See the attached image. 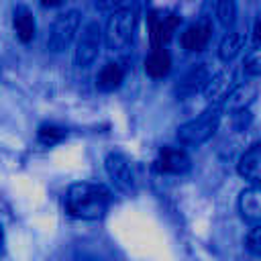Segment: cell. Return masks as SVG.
Segmentation results:
<instances>
[{
  "mask_svg": "<svg viewBox=\"0 0 261 261\" xmlns=\"http://www.w3.org/2000/svg\"><path fill=\"white\" fill-rule=\"evenodd\" d=\"M108 204H110V192L100 184L77 181L71 184L65 194V210L80 220L102 218Z\"/></svg>",
  "mask_w": 261,
  "mask_h": 261,
  "instance_id": "cell-1",
  "label": "cell"
},
{
  "mask_svg": "<svg viewBox=\"0 0 261 261\" xmlns=\"http://www.w3.org/2000/svg\"><path fill=\"white\" fill-rule=\"evenodd\" d=\"M137 29V10L135 8H118L110 14L104 27V43L112 51L126 49L133 41Z\"/></svg>",
  "mask_w": 261,
  "mask_h": 261,
  "instance_id": "cell-2",
  "label": "cell"
},
{
  "mask_svg": "<svg viewBox=\"0 0 261 261\" xmlns=\"http://www.w3.org/2000/svg\"><path fill=\"white\" fill-rule=\"evenodd\" d=\"M220 124V110L216 106L204 110L200 116L179 124L177 128V141L181 145H190V147H198L202 143H206L218 128Z\"/></svg>",
  "mask_w": 261,
  "mask_h": 261,
  "instance_id": "cell-3",
  "label": "cell"
},
{
  "mask_svg": "<svg viewBox=\"0 0 261 261\" xmlns=\"http://www.w3.org/2000/svg\"><path fill=\"white\" fill-rule=\"evenodd\" d=\"M104 41V29L100 27L98 20H90L84 24L77 43H75V51H73V63L75 67H90L96 57L100 55V47Z\"/></svg>",
  "mask_w": 261,
  "mask_h": 261,
  "instance_id": "cell-4",
  "label": "cell"
},
{
  "mask_svg": "<svg viewBox=\"0 0 261 261\" xmlns=\"http://www.w3.org/2000/svg\"><path fill=\"white\" fill-rule=\"evenodd\" d=\"M80 22H82V14L77 10H65L61 12L51 29H49V35H47V49L51 53H61L63 49L69 47V43L73 41L77 29H80Z\"/></svg>",
  "mask_w": 261,
  "mask_h": 261,
  "instance_id": "cell-5",
  "label": "cell"
},
{
  "mask_svg": "<svg viewBox=\"0 0 261 261\" xmlns=\"http://www.w3.org/2000/svg\"><path fill=\"white\" fill-rule=\"evenodd\" d=\"M104 169H106L108 177L112 179V184L116 186V190H120L126 196L137 192V173L126 155H122L118 151H110L104 157Z\"/></svg>",
  "mask_w": 261,
  "mask_h": 261,
  "instance_id": "cell-6",
  "label": "cell"
},
{
  "mask_svg": "<svg viewBox=\"0 0 261 261\" xmlns=\"http://www.w3.org/2000/svg\"><path fill=\"white\" fill-rule=\"evenodd\" d=\"M177 24H179V16L175 12L153 10L149 14V33H151L153 47L157 49V47H163L165 43H169Z\"/></svg>",
  "mask_w": 261,
  "mask_h": 261,
  "instance_id": "cell-7",
  "label": "cell"
},
{
  "mask_svg": "<svg viewBox=\"0 0 261 261\" xmlns=\"http://www.w3.org/2000/svg\"><path fill=\"white\" fill-rule=\"evenodd\" d=\"M234 86H237L234 73L230 69H224V71H220L216 75H210V80L204 86V96H206V100L210 104L216 106V104L224 102V98L234 90Z\"/></svg>",
  "mask_w": 261,
  "mask_h": 261,
  "instance_id": "cell-8",
  "label": "cell"
},
{
  "mask_svg": "<svg viewBox=\"0 0 261 261\" xmlns=\"http://www.w3.org/2000/svg\"><path fill=\"white\" fill-rule=\"evenodd\" d=\"M190 165H192V161L184 149L169 147V145L161 147L159 157H157V169L159 171L171 173V175H181L190 169Z\"/></svg>",
  "mask_w": 261,
  "mask_h": 261,
  "instance_id": "cell-9",
  "label": "cell"
},
{
  "mask_svg": "<svg viewBox=\"0 0 261 261\" xmlns=\"http://www.w3.org/2000/svg\"><path fill=\"white\" fill-rule=\"evenodd\" d=\"M237 171L241 177L249 179L255 186H261V143L251 145L239 159Z\"/></svg>",
  "mask_w": 261,
  "mask_h": 261,
  "instance_id": "cell-10",
  "label": "cell"
},
{
  "mask_svg": "<svg viewBox=\"0 0 261 261\" xmlns=\"http://www.w3.org/2000/svg\"><path fill=\"white\" fill-rule=\"evenodd\" d=\"M239 212L249 222H261V188L251 186L239 196Z\"/></svg>",
  "mask_w": 261,
  "mask_h": 261,
  "instance_id": "cell-11",
  "label": "cell"
},
{
  "mask_svg": "<svg viewBox=\"0 0 261 261\" xmlns=\"http://www.w3.org/2000/svg\"><path fill=\"white\" fill-rule=\"evenodd\" d=\"M257 98V86L255 84H241L234 86V90L224 98L222 108L226 112H243L251 106V102Z\"/></svg>",
  "mask_w": 261,
  "mask_h": 261,
  "instance_id": "cell-12",
  "label": "cell"
},
{
  "mask_svg": "<svg viewBox=\"0 0 261 261\" xmlns=\"http://www.w3.org/2000/svg\"><path fill=\"white\" fill-rule=\"evenodd\" d=\"M210 35H212V27H210V22H196V24H192V27H188L186 31H184V35H181V45H184V49L186 51H202L206 45H208V41H210Z\"/></svg>",
  "mask_w": 261,
  "mask_h": 261,
  "instance_id": "cell-13",
  "label": "cell"
},
{
  "mask_svg": "<svg viewBox=\"0 0 261 261\" xmlns=\"http://www.w3.org/2000/svg\"><path fill=\"white\" fill-rule=\"evenodd\" d=\"M169 69H171V57H169V53L163 47H157V49H153L147 55V59H145V71L151 77H155V80L165 77L169 73Z\"/></svg>",
  "mask_w": 261,
  "mask_h": 261,
  "instance_id": "cell-14",
  "label": "cell"
},
{
  "mask_svg": "<svg viewBox=\"0 0 261 261\" xmlns=\"http://www.w3.org/2000/svg\"><path fill=\"white\" fill-rule=\"evenodd\" d=\"M245 41H247V35H245V31H241V29H234V31L226 33L224 39H222L220 45H218V57H220L222 61L234 59V57L241 53V49L245 47Z\"/></svg>",
  "mask_w": 261,
  "mask_h": 261,
  "instance_id": "cell-15",
  "label": "cell"
},
{
  "mask_svg": "<svg viewBox=\"0 0 261 261\" xmlns=\"http://www.w3.org/2000/svg\"><path fill=\"white\" fill-rule=\"evenodd\" d=\"M210 80V73H208V69H206V65L204 63H200V65H196V67H192L188 73H186V77L179 82V86H177V92L179 94H194V92H198V90H204V86H206V82Z\"/></svg>",
  "mask_w": 261,
  "mask_h": 261,
  "instance_id": "cell-16",
  "label": "cell"
},
{
  "mask_svg": "<svg viewBox=\"0 0 261 261\" xmlns=\"http://www.w3.org/2000/svg\"><path fill=\"white\" fill-rule=\"evenodd\" d=\"M122 77H124V71L118 63H106L96 75V86L102 92H110V90H116L120 86Z\"/></svg>",
  "mask_w": 261,
  "mask_h": 261,
  "instance_id": "cell-17",
  "label": "cell"
},
{
  "mask_svg": "<svg viewBox=\"0 0 261 261\" xmlns=\"http://www.w3.org/2000/svg\"><path fill=\"white\" fill-rule=\"evenodd\" d=\"M12 22H14L16 37H18L22 43H29V41L35 37V18H33V14H31L29 8H24V6L16 8Z\"/></svg>",
  "mask_w": 261,
  "mask_h": 261,
  "instance_id": "cell-18",
  "label": "cell"
},
{
  "mask_svg": "<svg viewBox=\"0 0 261 261\" xmlns=\"http://www.w3.org/2000/svg\"><path fill=\"white\" fill-rule=\"evenodd\" d=\"M216 16L222 27H232L237 20V2L234 0H218L216 2Z\"/></svg>",
  "mask_w": 261,
  "mask_h": 261,
  "instance_id": "cell-19",
  "label": "cell"
},
{
  "mask_svg": "<svg viewBox=\"0 0 261 261\" xmlns=\"http://www.w3.org/2000/svg\"><path fill=\"white\" fill-rule=\"evenodd\" d=\"M39 141L45 143V145H53V143H59L63 137H65V130L55 126V124H43L39 126Z\"/></svg>",
  "mask_w": 261,
  "mask_h": 261,
  "instance_id": "cell-20",
  "label": "cell"
},
{
  "mask_svg": "<svg viewBox=\"0 0 261 261\" xmlns=\"http://www.w3.org/2000/svg\"><path fill=\"white\" fill-rule=\"evenodd\" d=\"M243 71L247 75H261V47L247 53V57L243 61Z\"/></svg>",
  "mask_w": 261,
  "mask_h": 261,
  "instance_id": "cell-21",
  "label": "cell"
},
{
  "mask_svg": "<svg viewBox=\"0 0 261 261\" xmlns=\"http://www.w3.org/2000/svg\"><path fill=\"white\" fill-rule=\"evenodd\" d=\"M245 245H247V249H249L253 255L261 257V222L255 224V226L249 230V234H247V239H245Z\"/></svg>",
  "mask_w": 261,
  "mask_h": 261,
  "instance_id": "cell-22",
  "label": "cell"
},
{
  "mask_svg": "<svg viewBox=\"0 0 261 261\" xmlns=\"http://www.w3.org/2000/svg\"><path fill=\"white\" fill-rule=\"evenodd\" d=\"M120 0H96V6L100 10H114V6L118 4Z\"/></svg>",
  "mask_w": 261,
  "mask_h": 261,
  "instance_id": "cell-23",
  "label": "cell"
},
{
  "mask_svg": "<svg viewBox=\"0 0 261 261\" xmlns=\"http://www.w3.org/2000/svg\"><path fill=\"white\" fill-rule=\"evenodd\" d=\"M63 0H41V4L43 6H59Z\"/></svg>",
  "mask_w": 261,
  "mask_h": 261,
  "instance_id": "cell-24",
  "label": "cell"
},
{
  "mask_svg": "<svg viewBox=\"0 0 261 261\" xmlns=\"http://www.w3.org/2000/svg\"><path fill=\"white\" fill-rule=\"evenodd\" d=\"M255 37H257V39L261 41V18H259V20L255 22Z\"/></svg>",
  "mask_w": 261,
  "mask_h": 261,
  "instance_id": "cell-25",
  "label": "cell"
},
{
  "mask_svg": "<svg viewBox=\"0 0 261 261\" xmlns=\"http://www.w3.org/2000/svg\"><path fill=\"white\" fill-rule=\"evenodd\" d=\"M0 243H2V228H0Z\"/></svg>",
  "mask_w": 261,
  "mask_h": 261,
  "instance_id": "cell-26",
  "label": "cell"
}]
</instances>
